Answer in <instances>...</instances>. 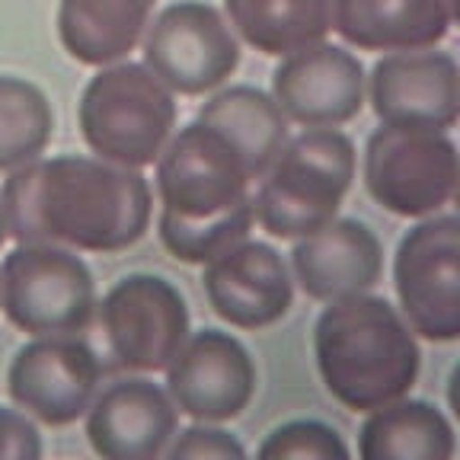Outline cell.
<instances>
[{"mask_svg":"<svg viewBox=\"0 0 460 460\" xmlns=\"http://www.w3.org/2000/svg\"><path fill=\"white\" fill-rule=\"evenodd\" d=\"M0 205L16 243L102 256L131 250L154 217V192L141 170L84 154L36 157L10 170Z\"/></svg>","mask_w":460,"mask_h":460,"instance_id":"cell-1","label":"cell"},{"mask_svg":"<svg viewBox=\"0 0 460 460\" xmlns=\"http://www.w3.org/2000/svg\"><path fill=\"white\" fill-rule=\"evenodd\" d=\"M252 182L237 147L195 119L172 131L157 157V224L189 252L208 256L224 250L234 240L250 237L256 224Z\"/></svg>","mask_w":460,"mask_h":460,"instance_id":"cell-2","label":"cell"},{"mask_svg":"<svg viewBox=\"0 0 460 460\" xmlns=\"http://www.w3.org/2000/svg\"><path fill=\"white\" fill-rule=\"evenodd\" d=\"M314 358L330 396L352 412L410 396L422 371L416 332L371 291L326 304L314 326Z\"/></svg>","mask_w":460,"mask_h":460,"instance_id":"cell-3","label":"cell"},{"mask_svg":"<svg viewBox=\"0 0 460 460\" xmlns=\"http://www.w3.org/2000/svg\"><path fill=\"white\" fill-rule=\"evenodd\" d=\"M358 154L339 128H304L288 137L252 195V217L269 237L297 240L339 215L355 182Z\"/></svg>","mask_w":460,"mask_h":460,"instance_id":"cell-4","label":"cell"},{"mask_svg":"<svg viewBox=\"0 0 460 460\" xmlns=\"http://www.w3.org/2000/svg\"><path fill=\"white\" fill-rule=\"evenodd\" d=\"M176 93L135 61H115L90 77L77 106L80 135L93 157L144 170L176 131Z\"/></svg>","mask_w":460,"mask_h":460,"instance_id":"cell-5","label":"cell"},{"mask_svg":"<svg viewBox=\"0 0 460 460\" xmlns=\"http://www.w3.org/2000/svg\"><path fill=\"white\" fill-rule=\"evenodd\" d=\"M96 336L102 367L160 374L180 355L192 332L182 291L154 272H131L96 301Z\"/></svg>","mask_w":460,"mask_h":460,"instance_id":"cell-6","label":"cell"},{"mask_svg":"<svg viewBox=\"0 0 460 460\" xmlns=\"http://www.w3.org/2000/svg\"><path fill=\"white\" fill-rule=\"evenodd\" d=\"M0 310L26 336L84 332L96 314V281L67 246L16 243L0 262Z\"/></svg>","mask_w":460,"mask_h":460,"instance_id":"cell-7","label":"cell"},{"mask_svg":"<svg viewBox=\"0 0 460 460\" xmlns=\"http://www.w3.org/2000/svg\"><path fill=\"white\" fill-rule=\"evenodd\" d=\"M361 176L367 195L390 215L412 221L441 215L457 195V144L447 131L381 122L365 144Z\"/></svg>","mask_w":460,"mask_h":460,"instance_id":"cell-8","label":"cell"},{"mask_svg":"<svg viewBox=\"0 0 460 460\" xmlns=\"http://www.w3.org/2000/svg\"><path fill=\"white\" fill-rule=\"evenodd\" d=\"M141 65L176 96H205L240 67V39L227 16L205 0H176L151 16Z\"/></svg>","mask_w":460,"mask_h":460,"instance_id":"cell-9","label":"cell"},{"mask_svg":"<svg viewBox=\"0 0 460 460\" xmlns=\"http://www.w3.org/2000/svg\"><path fill=\"white\" fill-rule=\"evenodd\" d=\"M394 288L402 320L429 342L460 339V221L422 217L406 230L394 256Z\"/></svg>","mask_w":460,"mask_h":460,"instance_id":"cell-10","label":"cell"},{"mask_svg":"<svg viewBox=\"0 0 460 460\" xmlns=\"http://www.w3.org/2000/svg\"><path fill=\"white\" fill-rule=\"evenodd\" d=\"M102 384V358L77 332L32 336L7 367V394L16 410L51 429L84 419Z\"/></svg>","mask_w":460,"mask_h":460,"instance_id":"cell-11","label":"cell"},{"mask_svg":"<svg viewBox=\"0 0 460 460\" xmlns=\"http://www.w3.org/2000/svg\"><path fill=\"white\" fill-rule=\"evenodd\" d=\"M256 361L237 336L224 330L189 332L166 367V394L192 422H230L256 396Z\"/></svg>","mask_w":460,"mask_h":460,"instance_id":"cell-12","label":"cell"},{"mask_svg":"<svg viewBox=\"0 0 460 460\" xmlns=\"http://www.w3.org/2000/svg\"><path fill=\"white\" fill-rule=\"evenodd\" d=\"M365 96L384 125L451 131L460 115V67L447 51H390L365 77Z\"/></svg>","mask_w":460,"mask_h":460,"instance_id":"cell-13","label":"cell"},{"mask_svg":"<svg viewBox=\"0 0 460 460\" xmlns=\"http://www.w3.org/2000/svg\"><path fill=\"white\" fill-rule=\"evenodd\" d=\"M205 297L224 323L266 330L281 323L295 304V279L285 256L262 240H237L205 262Z\"/></svg>","mask_w":460,"mask_h":460,"instance_id":"cell-14","label":"cell"},{"mask_svg":"<svg viewBox=\"0 0 460 460\" xmlns=\"http://www.w3.org/2000/svg\"><path fill=\"white\" fill-rule=\"evenodd\" d=\"M272 96L288 122L304 128H339L365 109V67L342 45L316 42L281 58Z\"/></svg>","mask_w":460,"mask_h":460,"instance_id":"cell-15","label":"cell"},{"mask_svg":"<svg viewBox=\"0 0 460 460\" xmlns=\"http://www.w3.org/2000/svg\"><path fill=\"white\" fill-rule=\"evenodd\" d=\"M86 441L106 460H157L180 431V410L151 377H125L93 396Z\"/></svg>","mask_w":460,"mask_h":460,"instance_id":"cell-16","label":"cell"},{"mask_svg":"<svg viewBox=\"0 0 460 460\" xmlns=\"http://www.w3.org/2000/svg\"><path fill=\"white\" fill-rule=\"evenodd\" d=\"M288 269L304 295L330 304L374 291L384 279V246L365 221L336 215L295 240Z\"/></svg>","mask_w":460,"mask_h":460,"instance_id":"cell-17","label":"cell"},{"mask_svg":"<svg viewBox=\"0 0 460 460\" xmlns=\"http://www.w3.org/2000/svg\"><path fill=\"white\" fill-rule=\"evenodd\" d=\"M332 29L358 51H419L447 39L457 0H330Z\"/></svg>","mask_w":460,"mask_h":460,"instance_id":"cell-18","label":"cell"},{"mask_svg":"<svg viewBox=\"0 0 460 460\" xmlns=\"http://www.w3.org/2000/svg\"><path fill=\"white\" fill-rule=\"evenodd\" d=\"M157 0H58L61 49L86 67L125 61L141 45Z\"/></svg>","mask_w":460,"mask_h":460,"instance_id":"cell-19","label":"cell"},{"mask_svg":"<svg viewBox=\"0 0 460 460\" xmlns=\"http://www.w3.org/2000/svg\"><path fill=\"white\" fill-rule=\"evenodd\" d=\"M358 431L361 460H451L457 435L445 412L429 400H400L365 412Z\"/></svg>","mask_w":460,"mask_h":460,"instance_id":"cell-20","label":"cell"},{"mask_svg":"<svg viewBox=\"0 0 460 460\" xmlns=\"http://www.w3.org/2000/svg\"><path fill=\"white\" fill-rule=\"evenodd\" d=\"M224 13L240 42L269 58L326 42L332 32L330 0H224Z\"/></svg>","mask_w":460,"mask_h":460,"instance_id":"cell-21","label":"cell"},{"mask_svg":"<svg viewBox=\"0 0 460 460\" xmlns=\"http://www.w3.org/2000/svg\"><path fill=\"white\" fill-rule=\"evenodd\" d=\"M199 122L217 128L243 157L252 180L272 166L288 141V119L272 93L259 86H227L199 109Z\"/></svg>","mask_w":460,"mask_h":460,"instance_id":"cell-22","label":"cell"},{"mask_svg":"<svg viewBox=\"0 0 460 460\" xmlns=\"http://www.w3.org/2000/svg\"><path fill=\"white\" fill-rule=\"evenodd\" d=\"M55 137V109L39 84L0 74V172L42 157Z\"/></svg>","mask_w":460,"mask_h":460,"instance_id":"cell-23","label":"cell"},{"mask_svg":"<svg viewBox=\"0 0 460 460\" xmlns=\"http://www.w3.org/2000/svg\"><path fill=\"white\" fill-rule=\"evenodd\" d=\"M256 454L262 460H349L352 447L345 445L332 425L320 419H291L275 425Z\"/></svg>","mask_w":460,"mask_h":460,"instance_id":"cell-24","label":"cell"},{"mask_svg":"<svg viewBox=\"0 0 460 460\" xmlns=\"http://www.w3.org/2000/svg\"><path fill=\"white\" fill-rule=\"evenodd\" d=\"M164 457L170 460H243L246 447L237 435L217 429L215 422H195L176 431Z\"/></svg>","mask_w":460,"mask_h":460,"instance_id":"cell-25","label":"cell"},{"mask_svg":"<svg viewBox=\"0 0 460 460\" xmlns=\"http://www.w3.org/2000/svg\"><path fill=\"white\" fill-rule=\"evenodd\" d=\"M42 451L36 419H29L22 410L0 406V460H36Z\"/></svg>","mask_w":460,"mask_h":460,"instance_id":"cell-26","label":"cell"},{"mask_svg":"<svg viewBox=\"0 0 460 460\" xmlns=\"http://www.w3.org/2000/svg\"><path fill=\"white\" fill-rule=\"evenodd\" d=\"M7 237H10V234H7V217H4V205H0V246L7 243Z\"/></svg>","mask_w":460,"mask_h":460,"instance_id":"cell-27","label":"cell"}]
</instances>
